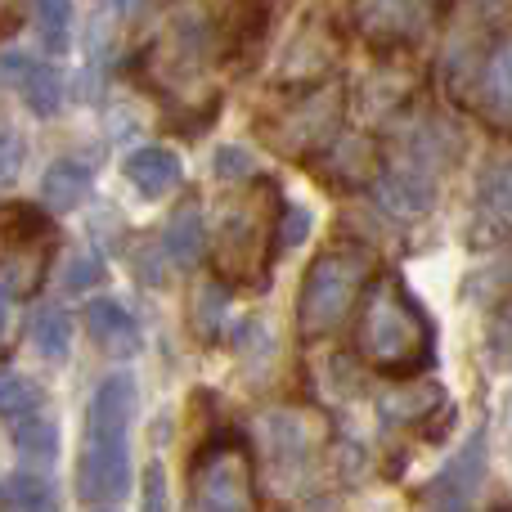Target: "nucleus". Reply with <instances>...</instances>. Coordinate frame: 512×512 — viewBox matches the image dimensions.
Returning a JSON list of instances; mask_svg holds the SVG:
<instances>
[{"mask_svg": "<svg viewBox=\"0 0 512 512\" xmlns=\"http://www.w3.org/2000/svg\"><path fill=\"white\" fill-rule=\"evenodd\" d=\"M140 391L135 378L113 373L99 382L86 409V436H81L77 454V495L86 504H113L131 490V454H126V427L135 418Z\"/></svg>", "mask_w": 512, "mask_h": 512, "instance_id": "1", "label": "nucleus"}, {"mask_svg": "<svg viewBox=\"0 0 512 512\" xmlns=\"http://www.w3.org/2000/svg\"><path fill=\"white\" fill-rule=\"evenodd\" d=\"M432 342V319L409 297L405 283L378 279V288L360 306V324H355V346H360L364 360L387 378H414L432 364Z\"/></svg>", "mask_w": 512, "mask_h": 512, "instance_id": "2", "label": "nucleus"}, {"mask_svg": "<svg viewBox=\"0 0 512 512\" xmlns=\"http://www.w3.org/2000/svg\"><path fill=\"white\" fill-rule=\"evenodd\" d=\"M373 283V256L364 248H328L310 261L297 288V333L301 342H324L351 319L364 288Z\"/></svg>", "mask_w": 512, "mask_h": 512, "instance_id": "3", "label": "nucleus"}, {"mask_svg": "<svg viewBox=\"0 0 512 512\" xmlns=\"http://www.w3.org/2000/svg\"><path fill=\"white\" fill-rule=\"evenodd\" d=\"M274 248H279V216L270 207H261L256 198H243V203H230L221 212L212 234V261L225 279L234 283L261 279Z\"/></svg>", "mask_w": 512, "mask_h": 512, "instance_id": "4", "label": "nucleus"}, {"mask_svg": "<svg viewBox=\"0 0 512 512\" xmlns=\"http://www.w3.org/2000/svg\"><path fill=\"white\" fill-rule=\"evenodd\" d=\"M194 512H256L248 450L221 441L194 468Z\"/></svg>", "mask_w": 512, "mask_h": 512, "instance_id": "5", "label": "nucleus"}, {"mask_svg": "<svg viewBox=\"0 0 512 512\" xmlns=\"http://www.w3.org/2000/svg\"><path fill=\"white\" fill-rule=\"evenodd\" d=\"M351 27L373 50H400L427 27V0H351Z\"/></svg>", "mask_w": 512, "mask_h": 512, "instance_id": "6", "label": "nucleus"}, {"mask_svg": "<svg viewBox=\"0 0 512 512\" xmlns=\"http://www.w3.org/2000/svg\"><path fill=\"white\" fill-rule=\"evenodd\" d=\"M337 117H342V95H337L333 86L310 90L306 99H297V104H292L288 113L279 117V131H274V149L292 153V158H306V153H315L319 144L333 135Z\"/></svg>", "mask_w": 512, "mask_h": 512, "instance_id": "7", "label": "nucleus"}, {"mask_svg": "<svg viewBox=\"0 0 512 512\" xmlns=\"http://www.w3.org/2000/svg\"><path fill=\"white\" fill-rule=\"evenodd\" d=\"M481 481H486V432H472V441L436 472L427 499H432L436 512H472Z\"/></svg>", "mask_w": 512, "mask_h": 512, "instance_id": "8", "label": "nucleus"}, {"mask_svg": "<svg viewBox=\"0 0 512 512\" xmlns=\"http://www.w3.org/2000/svg\"><path fill=\"white\" fill-rule=\"evenodd\" d=\"M86 328L90 337H95L99 351H108L113 360H126V355L140 351V324H135V315L122 306V301L113 297H95L86 306Z\"/></svg>", "mask_w": 512, "mask_h": 512, "instance_id": "9", "label": "nucleus"}, {"mask_svg": "<svg viewBox=\"0 0 512 512\" xmlns=\"http://www.w3.org/2000/svg\"><path fill=\"white\" fill-rule=\"evenodd\" d=\"M126 180H131L135 189H140L144 198H162L171 194V189L180 185V176H185V162L176 158L171 149H158V144H149V149H135L131 158L122 162Z\"/></svg>", "mask_w": 512, "mask_h": 512, "instance_id": "10", "label": "nucleus"}, {"mask_svg": "<svg viewBox=\"0 0 512 512\" xmlns=\"http://www.w3.org/2000/svg\"><path fill=\"white\" fill-rule=\"evenodd\" d=\"M9 68L18 72V95L32 108L36 117H54L63 108V72L50 63H27V59H9Z\"/></svg>", "mask_w": 512, "mask_h": 512, "instance_id": "11", "label": "nucleus"}, {"mask_svg": "<svg viewBox=\"0 0 512 512\" xmlns=\"http://www.w3.org/2000/svg\"><path fill=\"white\" fill-rule=\"evenodd\" d=\"M477 225L490 234L512 230V167H490L477 185Z\"/></svg>", "mask_w": 512, "mask_h": 512, "instance_id": "12", "label": "nucleus"}, {"mask_svg": "<svg viewBox=\"0 0 512 512\" xmlns=\"http://www.w3.org/2000/svg\"><path fill=\"white\" fill-rule=\"evenodd\" d=\"M90 198V171L81 162H54L41 176V203L50 212H77Z\"/></svg>", "mask_w": 512, "mask_h": 512, "instance_id": "13", "label": "nucleus"}, {"mask_svg": "<svg viewBox=\"0 0 512 512\" xmlns=\"http://www.w3.org/2000/svg\"><path fill=\"white\" fill-rule=\"evenodd\" d=\"M481 95H486V113L499 126H512V41L490 54L486 72H481Z\"/></svg>", "mask_w": 512, "mask_h": 512, "instance_id": "14", "label": "nucleus"}, {"mask_svg": "<svg viewBox=\"0 0 512 512\" xmlns=\"http://www.w3.org/2000/svg\"><path fill=\"white\" fill-rule=\"evenodd\" d=\"M207 248V230H203V212L194 203H185L167 225V252L180 265H198V256Z\"/></svg>", "mask_w": 512, "mask_h": 512, "instance_id": "15", "label": "nucleus"}, {"mask_svg": "<svg viewBox=\"0 0 512 512\" xmlns=\"http://www.w3.org/2000/svg\"><path fill=\"white\" fill-rule=\"evenodd\" d=\"M32 337H36V351H41L45 360H68V351H72V319H68V310H59V306L41 310V315H36Z\"/></svg>", "mask_w": 512, "mask_h": 512, "instance_id": "16", "label": "nucleus"}, {"mask_svg": "<svg viewBox=\"0 0 512 512\" xmlns=\"http://www.w3.org/2000/svg\"><path fill=\"white\" fill-rule=\"evenodd\" d=\"M36 32H41L45 54H63V50H68L72 0H36Z\"/></svg>", "mask_w": 512, "mask_h": 512, "instance_id": "17", "label": "nucleus"}, {"mask_svg": "<svg viewBox=\"0 0 512 512\" xmlns=\"http://www.w3.org/2000/svg\"><path fill=\"white\" fill-rule=\"evenodd\" d=\"M41 405V387L14 369H0V418H27Z\"/></svg>", "mask_w": 512, "mask_h": 512, "instance_id": "18", "label": "nucleus"}, {"mask_svg": "<svg viewBox=\"0 0 512 512\" xmlns=\"http://www.w3.org/2000/svg\"><path fill=\"white\" fill-rule=\"evenodd\" d=\"M14 445L23 454H32V459H50V454H54V427L45 423V418L27 414V423L14 427Z\"/></svg>", "mask_w": 512, "mask_h": 512, "instance_id": "19", "label": "nucleus"}, {"mask_svg": "<svg viewBox=\"0 0 512 512\" xmlns=\"http://www.w3.org/2000/svg\"><path fill=\"white\" fill-rule=\"evenodd\" d=\"M9 499H14L23 512H45V504H50V490H45L41 477H27V472H18V477L9 481Z\"/></svg>", "mask_w": 512, "mask_h": 512, "instance_id": "20", "label": "nucleus"}, {"mask_svg": "<svg viewBox=\"0 0 512 512\" xmlns=\"http://www.w3.org/2000/svg\"><path fill=\"white\" fill-rule=\"evenodd\" d=\"M221 310H225L221 288H198V297H194V324H198V333L212 337V333H216V319H221Z\"/></svg>", "mask_w": 512, "mask_h": 512, "instance_id": "21", "label": "nucleus"}, {"mask_svg": "<svg viewBox=\"0 0 512 512\" xmlns=\"http://www.w3.org/2000/svg\"><path fill=\"white\" fill-rule=\"evenodd\" d=\"M140 512H167V472H162V463H149V468H144Z\"/></svg>", "mask_w": 512, "mask_h": 512, "instance_id": "22", "label": "nucleus"}, {"mask_svg": "<svg viewBox=\"0 0 512 512\" xmlns=\"http://www.w3.org/2000/svg\"><path fill=\"white\" fill-rule=\"evenodd\" d=\"M310 230V212L301 207H279V248H297Z\"/></svg>", "mask_w": 512, "mask_h": 512, "instance_id": "23", "label": "nucleus"}, {"mask_svg": "<svg viewBox=\"0 0 512 512\" xmlns=\"http://www.w3.org/2000/svg\"><path fill=\"white\" fill-rule=\"evenodd\" d=\"M95 279H104V261H99V256H90V252L72 256V261H68V288L81 292L86 283H95Z\"/></svg>", "mask_w": 512, "mask_h": 512, "instance_id": "24", "label": "nucleus"}, {"mask_svg": "<svg viewBox=\"0 0 512 512\" xmlns=\"http://www.w3.org/2000/svg\"><path fill=\"white\" fill-rule=\"evenodd\" d=\"M18 162H23V140L5 126V131H0V180H14Z\"/></svg>", "mask_w": 512, "mask_h": 512, "instance_id": "25", "label": "nucleus"}, {"mask_svg": "<svg viewBox=\"0 0 512 512\" xmlns=\"http://www.w3.org/2000/svg\"><path fill=\"white\" fill-rule=\"evenodd\" d=\"M216 171L221 176H252V158L243 149H234V144H225V149H216Z\"/></svg>", "mask_w": 512, "mask_h": 512, "instance_id": "26", "label": "nucleus"}, {"mask_svg": "<svg viewBox=\"0 0 512 512\" xmlns=\"http://www.w3.org/2000/svg\"><path fill=\"white\" fill-rule=\"evenodd\" d=\"M99 512H113V508H99Z\"/></svg>", "mask_w": 512, "mask_h": 512, "instance_id": "27", "label": "nucleus"}, {"mask_svg": "<svg viewBox=\"0 0 512 512\" xmlns=\"http://www.w3.org/2000/svg\"><path fill=\"white\" fill-rule=\"evenodd\" d=\"M0 499H5V490H0Z\"/></svg>", "mask_w": 512, "mask_h": 512, "instance_id": "28", "label": "nucleus"}]
</instances>
